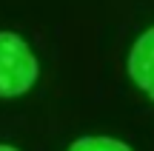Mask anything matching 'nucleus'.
Segmentation results:
<instances>
[{
  "label": "nucleus",
  "mask_w": 154,
  "mask_h": 151,
  "mask_svg": "<svg viewBox=\"0 0 154 151\" xmlns=\"http://www.w3.org/2000/svg\"><path fill=\"white\" fill-rule=\"evenodd\" d=\"M37 57L14 32H0V97H20L37 83Z\"/></svg>",
  "instance_id": "f257e3e1"
},
{
  "label": "nucleus",
  "mask_w": 154,
  "mask_h": 151,
  "mask_svg": "<svg viewBox=\"0 0 154 151\" xmlns=\"http://www.w3.org/2000/svg\"><path fill=\"white\" fill-rule=\"evenodd\" d=\"M128 77L154 100V26L137 37L128 54Z\"/></svg>",
  "instance_id": "f03ea898"
},
{
  "label": "nucleus",
  "mask_w": 154,
  "mask_h": 151,
  "mask_svg": "<svg viewBox=\"0 0 154 151\" xmlns=\"http://www.w3.org/2000/svg\"><path fill=\"white\" fill-rule=\"evenodd\" d=\"M66 151H134V148L114 137H80Z\"/></svg>",
  "instance_id": "7ed1b4c3"
},
{
  "label": "nucleus",
  "mask_w": 154,
  "mask_h": 151,
  "mask_svg": "<svg viewBox=\"0 0 154 151\" xmlns=\"http://www.w3.org/2000/svg\"><path fill=\"white\" fill-rule=\"evenodd\" d=\"M0 151H17L14 146H6V143H0Z\"/></svg>",
  "instance_id": "20e7f679"
}]
</instances>
